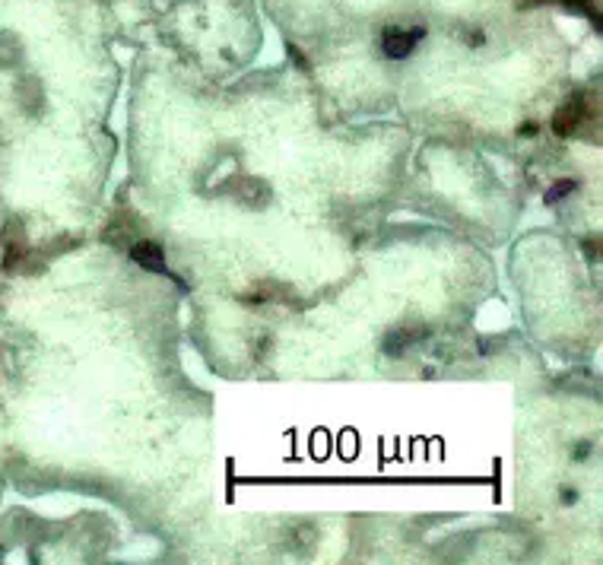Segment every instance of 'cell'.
Returning <instances> with one entry per match:
<instances>
[{
  "instance_id": "obj_1",
  "label": "cell",
  "mask_w": 603,
  "mask_h": 565,
  "mask_svg": "<svg viewBox=\"0 0 603 565\" xmlns=\"http://www.w3.org/2000/svg\"><path fill=\"white\" fill-rule=\"evenodd\" d=\"M420 39H422V29L420 26H407V29H403V26H391V29L385 32V41H381V45H385V54L387 58H407V54H413V48L420 45Z\"/></svg>"
},
{
  "instance_id": "obj_2",
  "label": "cell",
  "mask_w": 603,
  "mask_h": 565,
  "mask_svg": "<svg viewBox=\"0 0 603 565\" xmlns=\"http://www.w3.org/2000/svg\"><path fill=\"white\" fill-rule=\"evenodd\" d=\"M131 258L137 260L140 267H146V270H162V267H166V260H162V248H159V245H153V242L133 245Z\"/></svg>"
}]
</instances>
